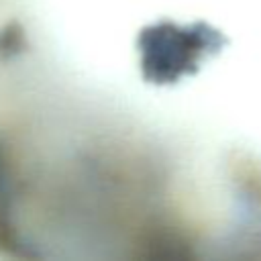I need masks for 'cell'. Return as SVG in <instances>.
<instances>
[{"label":"cell","instance_id":"6da1fadb","mask_svg":"<svg viewBox=\"0 0 261 261\" xmlns=\"http://www.w3.org/2000/svg\"><path fill=\"white\" fill-rule=\"evenodd\" d=\"M194 33L175 29L169 22H159L143 29L139 49L143 55V75L151 82L175 80L190 65V41Z\"/></svg>","mask_w":261,"mask_h":261},{"label":"cell","instance_id":"7a4b0ae2","mask_svg":"<svg viewBox=\"0 0 261 261\" xmlns=\"http://www.w3.org/2000/svg\"><path fill=\"white\" fill-rule=\"evenodd\" d=\"M24 45H27V37L18 22H10L4 29H0V57H10L22 51Z\"/></svg>","mask_w":261,"mask_h":261}]
</instances>
